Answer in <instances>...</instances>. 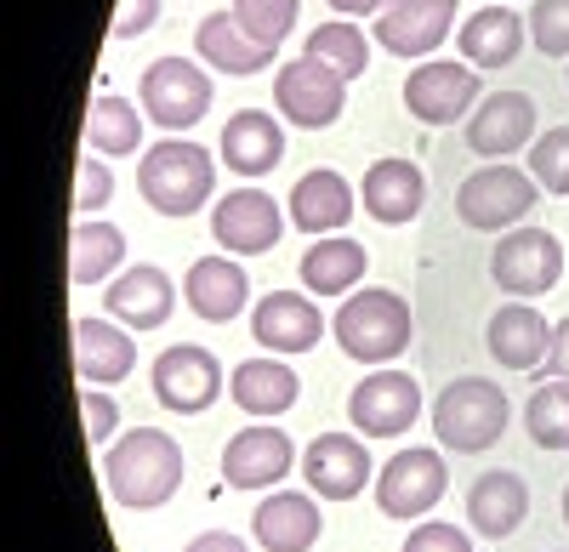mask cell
Listing matches in <instances>:
<instances>
[{"instance_id": "6da1fadb", "label": "cell", "mask_w": 569, "mask_h": 552, "mask_svg": "<svg viewBox=\"0 0 569 552\" xmlns=\"http://www.w3.org/2000/svg\"><path fill=\"white\" fill-rule=\"evenodd\" d=\"M103 484L114 495V508L149 513L182 490V444L160 428H131L103 450Z\"/></svg>"}, {"instance_id": "7a4b0ae2", "label": "cell", "mask_w": 569, "mask_h": 552, "mask_svg": "<svg viewBox=\"0 0 569 552\" xmlns=\"http://www.w3.org/2000/svg\"><path fill=\"white\" fill-rule=\"evenodd\" d=\"M330 337H337V348L353 364H388L416 337L410 302L399 291H382V285H359L353 297H342L337 319H330Z\"/></svg>"}, {"instance_id": "3957f363", "label": "cell", "mask_w": 569, "mask_h": 552, "mask_svg": "<svg viewBox=\"0 0 569 552\" xmlns=\"http://www.w3.org/2000/svg\"><path fill=\"white\" fill-rule=\"evenodd\" d=\"M507 416H512V404L490 377H456L433 399V433L456 455H485L490 444H501Z\"/></svg>"}, {"instance_id": "277c9868", "label": "cell", "mask_w": 569, "mask_h": 552, "mask_svg": "<svg viewBox=\"0 0 569 552\" xmlns=\"http://www.w3.org/2000/svg\"><path fill=\"white\" fill-rule=\"evenodd\" d=\"M137 189L160 217H194L217 194V160L200 143H154L137 165Z\"/></svg>"}, {"instance_id": "5b68a950", "label": "cell", "mask_w": 569, "mask_h": 552, "mask_svg": "<svg viewBox=\"0 0 569 552\" xmlns=\"http://www.w3.org/2000/svg\"><path fill=\"white\" fill-rule=\"evenodd\" d=\"M536 177L518 171V165H485L472 171L461 189H456V217L472 228V234H507L536 211Z\"/></svg>"}, {"instance_id": "8992f818", "label": "cell", "mask_w": 569, "mask_h": 552, "mask_svg": "<svg viewBox=\"0 0 569 552\" xmlns=\"http://www.w3.org/2000/svg\"><path fill=\"white\" fill-rule=\"evenodd\" d=\"M137 98H142V114L171 137L211 114V74L194 58H154L137 80Z\"/></svg>"}, {"instance_id": "52a82bcc", "label": "cell", "mask_w": 569, "mask_h": 552, "mask_svg": "<svg viewBox=\"0 0 569 552\" xmlns=\"http://www.w3.org/2000/svg\"><path fill=\"white\" fill-rule=\"evenodd\" d=\"M490 280L512 302H536L563 280V245L547 228H507L490 251Z\"/></svg>"}, {"instance_id": "ba28073f", "label": "cell", "mask_w": 569, "mask_h": 552, "mask_svg": "<svg viewBox=\"0 0 569 552\" xmlns=\"http://www.w3.org/2000/svg\"><path fill=\"white\" fill-rule=\"evenodd\" d=\"M273 103H279V114L291 120V126L325 131V126H337L342 109H348V80L302 52V58H291V63L273 74Z\"/></svg>"}, {"instance_id": "9c48e42d", "label": "cell", "mask_w": 569, "mask_h": 552, "mask_svg": "<svg viewBox=\"0 0 569 552\" xmlns=\"http://www.w3.org/2000/svg\"><path fill=\"white\" fill-rule=\"evenodd\" d=\"M479 103H485V86H479V69H472V63L427 58V63H416L410 80H405V109H410L421 126H456V120H467Z\"/></svg>"}, {"instance_id": "30bf717a", "label": "cell", "mask_w": 569, "mask_h": 552, "mask_svg": "<svg viewBox=\"0 0 569 552\" xmlns=\"http://www.w3.org/2000/svg\"><path fill=\"white\" fill-rule=\"evenodd\" d=\"M450 490V462L439 450H399L393 462L376 473V508L388 519H427Z\"/></svg>"}, {"instance_id": "8fae6325", "label": "cell", "mask_w": 569, "mask_h": 552, "mask_svg": "<svg viewBox=\"0 0 569 552\" xmlns=\"http://www.w3.org/2000/svg\"><path fill=\"white\" fill-rule=\"evenodd\" d=\"M222 393V364L200 342H177L154 359V399L171 416H206Z\"/></svg>"}, {"instance_id": "7c38bea8", "label": "cell", "mask_w": 569, "mask_h": 552, "mask_svg": "<svg viewBox=\"0 0 569 552\" xmlns=\"http://www.w3.org/2000/svg\"><path fill=\"white\" fill-rule=\"evenodd\" d=\"M211 234H217V245L233 251V257H262V251H273L279 234H284V211L273 205L268 189H233V194H222L217 211H211Z\"/></svg>"}, {"instance_id": "4fadbf2b", "label": "cell", "mask_w": 569, "mask_h": 552, "mask_svg": "<svg viewBox=\"0 0 569 552\" xmlns=\"http://www.w3.org/2000/svg\"><path fill=\"white\" fill-rule=\"evenodd\" d=\"M348 416L365 439H399L421 416V388L405 371H370L348 399Z\"/></svg>"}, {"instance_id": "5bb4252c", "label": "cell", "mask_w": 569, "mask_h": 552, "mask_svg": "<svg viewBox=\"0 0 569 552\" xmlns=\"http://www.w3.org/2000/svg\"><path fill=\"white\" fill-rule=\"evenodd\" d=\"M456 7L461 0H388V12L376 18V46L393 58H421L439 52L445 34L456 29Z\"/></svg>"}, {"instance_id": "9a60e30c", "label": "cell", "mask_w": 569, "mask_h": 552, "mask_svg": "<svg viewBox=\"0 0 569 552\" xmlns=\"http://www.w3.org/2000/svg\"><path fill=\"white\" fill-rule=\"evenodd\" d=\"M291 468H297L291 433L268 428V422L233 433L228 450H222V484H228V490H268V484H279L284 473H291Z\"/></svg>"}, {"instance_id": "2e32d148", "label": "cell", "mask_w": 569, "mask_h": 552, "mask_svg": "<svg viewBox=\"0 0 569 552\" xmlns=\"http://www.w3.org/2000/svg\"><path fill=\"white\" fill-rule=\"evenodd\" d=\"M536 143V98L530 91H496L467 114V149L485 160H507Z\"/></svg>"}, {"instance_id": "e0dca14e", "label": "cell", "mask_w": 569, "mask_h": 552, "mask_svg": "<svg viewBox=\"0 0 569 552\" xmlns=\"http://www.w3.org/2000/svg\"><path fill=\"white\" fill-rule=\"evenodd\" d=\"M302 479L313 495L325 501H353L365 484H370V450L353 439V433H319L302 455Z\"/></svg>"}, {"instance_id": "ac0fdd59", "label": "cell", "mask_w": 569, "mask_h": 552, "mask_svg": "<svg viewBox=\"0 0 569 552\" xmlns=\"http://www.w3.org/2000/svg\"><path fill=\"white\" fill-rule=\"evenodd\" d=\"M485 348L501 371H536V364H547V348H552V319H541L536 302H507L490 313Z\"/></svg>"}, {"instance_id": "d6986e66", "label": "cell", "mask_w": 569, "mask_h": 552, "mask_svg": "<svg viewBox=\"0 0 569 552\" xmlns=\"http://www.w3.org/2000/svg\"><path fill=\"white\" fill-rule=\"evenodd\" d=\"M330 325L319 319V308L302 297V291H268L257 308H251V337L268 348V353H308L319 348Z\"/></svg>"}, {"instance_id": "ffe728a7", "label": "cell", "mask_w": 569, "mask_h": 552, "mask_svg": "<svg viewBox=\"0 0 569 552\" xmlns=\"http://www.w3.org/2000/svg\"><path fill=\"white\" fill-rule=\"evenodd\" d=\"M103 302H109V319H120L126 331H160L171 319V308H177V291L154 262H137V268L120 273V280H109Z\"/></svg>"}, {"instance_id": "44dd1931", "label": "cell", "mask_w": 569, "mask_h": 552, "mask_svg": "<svg viewBox=\"0 0 569 552\" xmlns=\"http://www.w3.org/2000/svg\"><path fill=\"white\" fill-rule=\"evenodd\" d=\"M325 530V513L308 490H279L251 513V535L262 552H308Z\"/></svg>"}, {"instance_id": "7402d4cb", "label": "cell", "mask_w": 569, "mask_h": 552, "mask_svg": "<svg viewBox=\"0 0 569 552\" xmlns=\"http://www.w3.org/2000/svg\"><path fill=\"white\" fill-rule=\"evenodd\" d=\"M217 154L233 177H268L279 160H284V131L273 114L262 109H240V114H228L222 137H217Z\"/></svg>"}, {"instance_id": "603a6c76", "label": "cell", "mask_w": 569, "mask_h": 552, "mask_svg": "<svg viewBox=\"0 0 569 552\" xmlns=\"http://www.w3.org/2000/svg\"><path fill=\"white\" fill-rule=\"evenodd\" d=\"M525 519H530V484L518 479V473L490 468V473L472 479V490H467V524L479 530V535L507 541Z\"/></svg>"}, {"instance_id": "cb8c5ba5", "label": "cell", "mask_w": 569, "mask_h": 552, "mask_svg": "<svg viewBox=\"0 0 569 552\" xmlns=\"http://www.w3.org/2000/svg\"><path fill=\"white\" fill-rule=\"evenodd\" d=\"M182 297H188V308H194L206 325H228V319L246 313L251 280H246L240 262H228V257H200L194 268H188V280H182Z\"/></svg>"}, {"instance_id": "d4e9b609", "label": "cell", "mask_w": 569, "mask_h": 552, "mask_svg": "<svg viewBox=\"0 0 569 552\" xmlns=\"http://www.w3.org/2000/svg\"><path fill=\"white\" fill-rule=\"evenodd\" d=\"M74 371L86 388H109L137 371V342L131 331L109 325V319H74Z\"/></svg>"}, {"instance_id": "484cf974", "label": "cell", "mask_w": 569, "mask_h": 552, "mask_svg": "<svg viewBox=\"0 0 569 552\" xmlns=\"http://www.w3.org/2000/svg\"><path fill=\"white\" fill-rule=\"evenodd\" d=\"M421 200H427V177H421L416 160H399V154L393 160H376L365 171V182H359V205L376 222H388V228L410 222L421 211Z\"/></svg>"}, {"instance_id": "4316f807", "label": "cell", "mask_w": 569, "mask_h": 552, "mask_svg": "<svg viewBox=\"0 0 569 552\" xmlns=\"http://www.w3.org/2000/svg\"><path fill=\"white\" fill-rule=\"evenodd\" d=\"M353 217V189H348V177L342 171H330V165H313L297 177V189H291V222L302 228V234H337V228H348Z\"/></svg>"}, {"instance_id": "83f0119b", "label": "cell", "mask_w": 569, "mask_h": 552, "mask_svg": "<svg viewBox=\"0 0 569 552\" xmlns=\"http://www.w3.org/2000/svg\"><path fill=\"white\" fill-rule=\"evenodd\" d=\"M228 399L246 410V416H284L297 399H302V382L284 359H246L233 364L228 377Z\"/></svg>"}, {"instance_id": "f1b7e54d", "label": "cell", "mask_w": 569, "mask_h": 552, "mask_svg": "<svg viewBox=\"0 0 569 552\" xmlns=\"http://www.w3.org/2000/svg\"><path fill=\"white\" fill-rule=\"evenodd\" d=\"M525 18H518L512 7H479L467 23H461V52L472 69H507L518 63V52H525Z\"/></svg>"}, {"instance_id": "f546056e", "label": "cell", "mask_w": 569, "mask_h": 552, "mask_svg": "<svg viewBox=\"0 0 569 552\" xmlns=\"http://www.w3.org/2000/svg\"><path fill=\"white\" fill-rule=\"evenodd\" d=\"M194 52L217 69V74H262L273 63V46H257L240 23H233V12H211L200 18L194 29Z\"/></svg>"}, {"instance_id": "4dcf8cb0", "label": "cell", "mask_w": 569, "mask_h": 552, "mask_svg": "<svg viewBox=\"0 0 569 552\" xmlns=\"http://www.w3.org/2000/svg\"><path fill=\"white\" fill-rule=\"evenodd\" d=\"M365 280V245L348 234H325L302 251V285L313 297H353Z\"/></svg>"}, {"instance_id": "1f68e13d", "label": "cell", "mask_w": 569, "mask_h": 552, "mask_svg": "<svg viewBox=\"0 0 569 552\" xmlns=\"http://www.w3.org/2000/svg\"><path fill=\"white\" fill-rule=\"evenodd\" d=\"M142 109H131V98L120 91H98L91 98V114H86V143L91 154H137L142 149Z\"/></svg>"}, {"instance_id": "d6a6232c", "label": "cell", "mask_w": 569, "mask_h": 552, "mask_svg": "<svg viewBox=\"0 0 569 552\" xmlns=\"http://www.w3.org/2000/svg\"><path fill=\"white\" fill-rule=\"evenodd\" d=\"M126 257V234L114 222H74V245H69V273L74 285H103Z\"/></svg>"}, {"instance_id": "836d02e7", "label": "cell", "mask_w": 569, "mask_h": 552, "mask_svg": "<svg viewBox=\"0 0 569 552\" xmlns=\"http://www.w3.org/2000/svg\"><path fill=\"white\" fill-rule=\"evenodd\" d=\"M308 58H319L325 69H337L342 80H359L370 63V40L353 18H330L319 29H308Z\"/></svg>"}, {"instance_id": "e575fe53", "label": "cell", "mask_w": 569, "mask_h": 552, "mask_svg": "<svg viewBox=\"0 0 569 552\" xmlns=\"http://www.w3.org/2000/svg\"><path fill=\"white\" fill-rule=\"evenodd\" d=\"M525 428L541 450H569V382H541L525 404Z\"/></svg>"}, {"instance_id": "d590c367", "label": "cell", "mask_w": 569, "mask_h": 552, "mask_svg": "<svg viewBox=\"0 0 569 552\" xmlns=\"http://www.w3.org/2000/svg\"><path fill=\"white\" fill-rule=\"evenodd\" d=\"M233 23H240L257 46H284V34L297 29V0H233Z\"/></svg>"}, {"instance_id": "8d00e7d4", "label": "cell", "mask_w": 569, "mask_h": 552, "mask_svg": "<svg viewBox=\"0 0 569 552\" xmlns=\"http://www.w3.org/2000/svg\"><path fill=\"white\" fill-rule=\"evenodd\" d=\"M530 177L547 194H569V126H552L530 143Z\"/></svg>"}, {"instance_id": "74e56055", "label": "cell", "mask_w": 569, "mask_h": 552, "mask_svg": "<svg viewBox=\"0 0 569 552\" xmlns=\"http://www.w3.org/2000/svg\"><path fill=\"white\" fill-rule=\"evenodd\" d=\"M530 34H536V52H547V58H569V0H536Z\"/></svg>"}, {"instance_id": "f35d334b", "label": "cell", "mask_w": 569, "mask_h": 552, "mask_svg": "<svg viewBox=\"0 0 569 552\" xmlns=\"http://www.w3.org/2000/svg\"><path fill=\"white\" fill-rule=\"evenodd\" d=\"M109 200H114V171L103 165V154H86L80 177H74V211L91 217V211H103Z\"/></svg>"}, {"instance_id": "ab89813d", "label": "cell", "mask_w": 569, "mask_h": 552, "mask_svg": "<svg viewBox=\"0 0 569 552\" xmlns=\"http://www.w3.org/2000/svg\"><path fill=\"white\" fill-rule=\"evenodd\" d=\"M399 552H472V535L456 530V524H439V519H421Z\"/></svg>"}, {"instance_id": "60d3db41", "label": "cell", "mask_w": 569, "mask_h": 552, "mask_svg": "<svg viewBox=\"0 0 569 552\" xmlns=\"http://www.w3.org/2000/svg\"><path fill=\"white\" fill-rule=\"evenodd\" d=\"M80 416H86V439L103 444V439L120 428V404H114L103 388H86V393H80Z\"/></svg>"}, {"instance_id": "b9f144b4", "label": "cell", "mask_w": 569, "mask_h": 552, "mask_svg": "<svg viewBox=\"0 0 569 552\" xmlns=\"http://www.w3.org/2000/svg\"><path fill=\"white\" fill-rule=\"evenodd\" d=\"M154 23H160V0H120L109 34H114V40H137V34H149Z\"/></svg>"}, {"instance_id": "7bdbcfd3", "label": "cell", "mask_w": 569, "mask_h": 552, "mask_svg": "<svg viewBox=\"0 0 569 552\" xmlns=\"http://www.w3.org/2000/svg\"><path fill=\"white\" fill-rule=\"evenodd\" d=\"M547 377L569 382V319H558V325H552V348H547Z\"/></svg>"}, {"instance_id": "ee69618b", "label": "cell", "mask_w": 569, "mask_h": 552, "mask_svg": "<svg viewBox=\"0 0 569 552\" xmlns=\"http://www.w3.org/2000/svg\"><path fill=\"white\" fill-rule=\"evenodd\" d=\"M182 552H246V541L240 535H228V530H206V535H194Z\"/></svg>"}, {"instance_id": "f6af8a7d", "label": "cell", "mask_w": 569, "mask_h": 552, "mask_svg": "<svg viewBox=\"0 0 569 552\" xmlns=\"http://www.w3.org/2000/svg\"><path fill=\"white\" fill-rule=\"evenodd\" d=\"M325 7L337 12V18H353V23H359V18H382L388 0H325Z\"/></svg>"}, {"instance_id": "bcb514c9", "label": "cell", "mask_w": 569, "mask_h": 552, "mask_svg": "<svg viewBox=\"0 0 569 552\" xmlns=\"http://www.w3.org/2000/svg\"><path fill=\"white\" fill-rule=\"evenodd\" d=\"M563 524H569V484H563Z\"/></svg>"}]
</instances>
